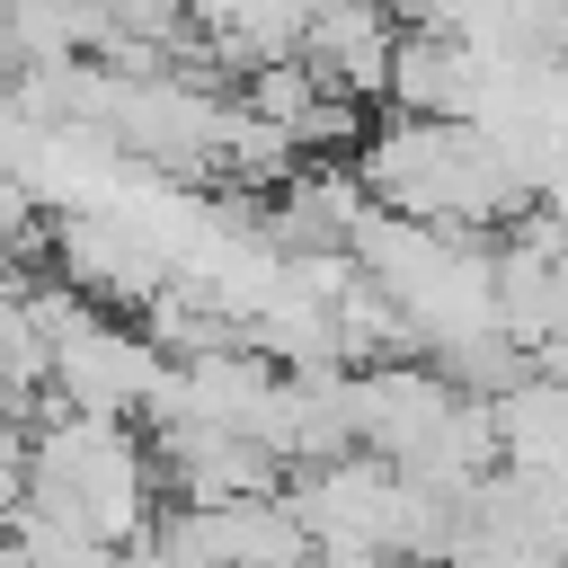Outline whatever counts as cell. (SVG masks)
<instances>
[{"instance_id":"3957f363","label":"cell","mask_w":568,"mask_h":568,"mask_svg":"<svg viewBox=\"0 0 568 568\" xmlns=\"http://www.w3.org/2000/svg\"><path fill=\"white\" fill-rule=\"evenodd\" d=\"M293 515L311 541H355V550H390L399 559V524H408V470L382 462V453H328V462H302L284 479Z\"/></svg>"},{"instance_id":"8992f818","label":"cell","mask_w":568,"mask_h":568,"mask_svg":"<svg viewBox=\"0 0 568 568\" xmlns=\"http://www.w3.org/2000/svg\"><path fill=\"white\" fill-rule=\"evenodd\" d=\"M18 453H27V417L0 408V515L18 506Z\"/></svg>"},{"instance_id":"5b68a950","label":"cell","mask_w":568,"mask_h":568,"mask_svg":"<svg viewBox=\"0 0 568 568\" xmlns=\"http://www.w3.org/2000/svg\"><path fill=\"white\" fill-rule=\"evenodd\" d=\"M399 9L390 0H320L311 18H302V62H311V80L320 89H337V98H382L390 89V53H399Z\"/></svg>"},{"instance_id":"277c9868","label":"cell","mask_w":568,"mask_h":568,"mask_svg":"<svg viewBox=\"0 0 568 568\" xmlns=\"http://www.w3.org/2000/svg\"><path fill=\"white\" fill-rule=\"evenodd\" d=\"M160 532H169L186 559H204V568H302V559H311V532H302V515H293L284 488L169 506Z\"/></svg>"},{"instance_id":"7a4b0ae2","label":"cell","mask_w":568,"mask_h":568,"mask_svg":"<svg viewBox=\"0 0 568 568\" xmlns=\"http://www.w3.org/2000/svg\"><path fill=\"white\" fill-rule=\"evenodd\" d=\"M18 497L133 550L160 515H169V479L151 435H133L124 417H80V408H36L27 417V453H18Z\"/></svg>"},{"instance_id":"52a82bcc","label":"cell","mask_w":568,"mask_h":568,"mask_svg":"<svg viewBox=\"0 0 568 568\" xmlns=\"http://www.w3.org/2000/svg\"><path fill=\"white\" fill-rule=\"evenodd\" d=\"M399 568H435V559H399Z\"/></svg>"},{"instance_id":"6da1fadb","label":"cell","mask_w":568,"mask_h":568,"mask_svg":"<svg viewBox=\"0 0 568 568\" xmlns=\"http://www.w3.org/2000/svg\"><path fill=\"white\" fill-rule=\"evenodd\" d=\"M355 178L382 213L444 222V231H497L532 204L524 160L488 124H435V115H399V106L373 133H355Z\"/></svg>"}]
</instances>
